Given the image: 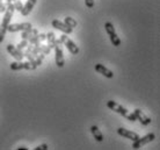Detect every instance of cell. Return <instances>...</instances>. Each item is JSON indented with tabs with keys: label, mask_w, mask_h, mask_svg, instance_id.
<instances>
[{
	"label": "cell",
	"mask_w": 160,
	"mask_h": 150,
	"mask_svg": "<svg viewBox=\"0 0 160 150\" xmlns=\"http://www.w3.org/2000/svg\"><path fill=\"white\" fill-rule=\"evenodd\" d=\"M91 132H92L93 136H94V138H95L98 142H102L103 141V134L101 133V130L96 126L91 127Z\"/></svg>",
	"instance_id": "2e32d148"
},
{
	"label": "cell",
	"mask_w": 160,
	"mask_h": 150,
	"mask_svg": "<svg viewBox=\"0 0 160 150\" xmlns=\"http://www.w3.org/2000/svg\"><path fill=\"white\" fill-rule=\"evenodd\" d=\"M133 114H135V116H136V120L137 121H139L143 126H148L150 123H151V119L148 118V115H145L143 113V111H140L139 108H137V110L133 111Z\"/></svg>",
	"instance_id": "30bf717a"
},
{
	"label": "cell",
	"mask_w": 160,
	"mask_h": 150,
	"mask_svg": "<svg viewBox=\"0 0 160 150\" xmlns=\"http://www.w3.org/2000/svg\"><path fill=\"white\" fill-rule=\"evenodd\" d=\"M14 11H15V8H14V5L13 3H6V11H5V16L4 19H2V22L0 24V43L4 41L5 39V35H6V33H7V27L8 24L11 23V19H12L13 14H14Z\"/></svg>",
	"instance_id": "6da1fadb"
},
{
	"label": "cell",
	"mask_w": 160,
	"mask_h": 150,
	"mask_svg": "<svg viewBox=\"0 0 160 150\" xmlns=\"http://www.w3.org/2000/svg\"><path fill=\"white\" fill-rule=\"evenodd\" d=\"M107 106H108V108H110V110L114 111V112H116V113L121 114V115L124 116V118H125V115L129 113L128 110H127L125 107H123V106L120 105V104H117V102L112 101V100L107 101Z\"/></svg>",
	"instance_id": "ba28073f"
},
{
	"label": "cell",
	"mask_w": 160,
	"mask_h": 150,
	"mask_svg": "<svg viewBox=\"0 0 160 150\" xmlns=\"http://www.w3.org/2000/svg\"><path fill=\"white\" fill-rule=\"evenodd\" d=\"M154 138H156V135L153 134V133H150V134L145 135L144 137H138L136 141H133L132 148H133V149H139V148H142V147L145 146V144L152 142Z\"/></svg>",
	"instance_id": "8992f818"
},
{
	"label": "cell",
	"mask_w": 160,
	"mask_h": 150,
	"mask_svg": "<svg viewBox=\"0 0 160 150\" xmlns=\"http://www.w3.org/2000/svg\"><path fill=\"white\" fill-rule=\"evenodd\" d=\"M7 51L11 54L14 58H15L16 61H22V59H23V51L20 50V49H18L16 47H14V45L8 44L7 45Z\"/></svg>",
	"instance_id": "7c38bea8"
},
{
	"label": "cell",
	"mask_w": 160,
	"mask_h": 150,
	"mask_svg": "<svg viewBox=\"0 0 160 150\" xmlns=\"http://www.w3.org/2000/svg\"><path fill=\"white\" fill-rule=\"evenodd\" d=\"M6 3H11V0H6Z\"/></svg>",
	"instance_id": "83f0119b"
},
{
	"label": "cell",
	"mask_w": 160,
	"mask_h": 150,
	"mask_svg": "<svg viewBox=\"0 0 160 150\" xmlns=\"http://www.w3.org/2000/svg\"><path fill=\"white\" fill-rule=\"evenodd\" d=\"M14 8H15V11H19L20 12L22 7H23V4L21 3V0H14Z\"/></svg>",
	"instance_id": "7402d4cb"
},
{
	"label": "cell",
	"mask_w": 160,
	"mask_h": 150,
	"mask_svg": "<svg viewBox=\"0 0 160 150\" xmlns=\"http://www.w3.org/2000/svg\"><path fill=\"white\" fill-rule=\"evenodd\" d=\"M38 34V30L37 29H34V28H30V29H26V30H22L21 33V37H22V40H30L32 36H35Z\"/></svg>",
	"instance_id": "9a60e30c"
},
{
	"label": "cell",
	"mask_w": 160,
	"mask_h": 150,
	"mask_svg": "<svg viewBox=\"0 0 160 150\" xmlns=\"http://www.w3.org/2000/svg\"><path fill=\"white\" fill-rule=\"evenodd\" d=\"M32 27V24L30 22H22V23H9L7 27V30L11 33H16V32H22L26 29H30Z\"/></svg>",
	"instance_id": "52a82bcc"
},
{
	"label": "cell",
	"mask_w": 160,
	"mask_h": 150,
	"mask_svg": "<svg viewBox=\"0 0 160 150\" xmlns=\"http://www.w3.org/2000/svg\"><path fill=\"white\" fill-rule=\"evenodd\" d=\"M28 45H29V41L28 40H22L20 43L18 44V47H16V48L20 49V50H23V49H26Z\"/></svg>",
	"instance_id": "44dd1931"
},
{
	"label": "cell",
	"mask_w": 160,
	"mask_h": 150,
	"mask_svg": "<svg viewBox=\"0 0 160 150\" xmlns=\"http://www.w3.org/2000/svg\"><path fill=\"white\" fill-rule=\"evenodd\" d=\"M11 1H14V0H11Z\"/></svg>",
	"instance_id": "f1b7e54d"
},
{
	"label": "cell",
	"mask_w": 160,
	"mask_h": 150,
	"mask_svg": "<svg viewBox=\"0 0 160 150\" xmlns=\"http://www.w3.org/2000/svg\"><path fill=\"white\" fill-rule=\"evenodd\" d=\"M117 133H118V135H121L122 137H125V138L131 140L132 142H133V141H136L137 138L139 137V135L137 134V133H135V132H131V130L125 129V128H122V127H120V128L117 129Z\"/></svg>",
	"instance_id": "8fae6325"
},
{
	"label": "cell",
	"mask_w": 160,
	"mask_h": 150,
	"mask_svg": "<svg viewBox=\"0 0 160 150\" xmlns=\"http://www.w3.org/2000/svg\"><path fill=\"white\" fill-rule=\"evenodd\" d=\"M36 3H37V0H28V1L26 3V5L22 7V9L20 11L21 14H22L23 16L29 15V13L32 11V8H34V6L36 5Z\"/></svg>",
	"instance_id": "5bb4252c"
},
{
	"label": "cell",
	"mask_w": 160,
	"mask_h": 150,
	"mask_svg": "<svg viewBox=\"0 0 160 150\" xmlns=\"http://www.w3.org/2000/svg\"><path fill=\"white\" fill-rule=\"evenodd\" d=\"M125 118L128 119L129 121H131V122H133V121H137L136 120V116H135V114L133 113H131V114H127V115H125Z\"/></svg>",
	"instance_id": "603a6c76"
},
{
	"label": "cell",
	"mask_w": 160,
	"mask_h": 150,
	"mask_svg": "<svg viewBox=\"0 0 160 150\" xmlns=\"http://www.w3.org/2000/svg\"><path fill=\"white\" fill-rule=\"evenodd\" d=\"M85 4H86L87 8H93L94 7V0H85Z\"/></svg>",
	"instance_id": "cb8c5ba5"
},
{
	"label": "cell",
	"mask_w": 160,
	"mask_h": 150,
	"mask_svg": "<svg viewBox=\"0 0 160 150\" xmlns=\"http://www.w3.org/2000/svg\"><path fill=\"white\" fill-rule=\"evenodd\" d=\"M95 71H96V72L101 73V75H103L104 77L109 78V79L114 77V73H112V71H110L109 69H107L103 64H96L95 65Z\"/></svg>",
	"instance_id": "4fadbf2b"
},
{
	"label": "cell",
	"mask_w": 160,
	"mask_h": 150,
	"mask_svg": "<svg viewBox=\"0 0 160 150\" xmlns=\"http://www.w3.org/2000/svg\"><path fill=\"white\" fill-rule=\"evenodd\" d=\"M104 29H106V32L107 34L109 35V39H110V42L112 43L114 47H120L121 43H122V41L118 36H117L116 32H115V28H114V26H112V22H106L104 23Z\"/></svg>",
	"instance_id": "3957f363"
},
{
	"label": "cell",
	"mask_w": 160,
	"mask_h": 150,
	"mask_svg": "<svg viewBox=\"0 0 160 150\" xmlns=\"http://www.w3.org/2000/svg\"><path fill=\"white\" fill-rule=\"evenodd\" d=\"M34 47H35L37 53H41L43 54V55H50V53H51V49L49 48L48 45H44L42 43L40 45H34Z\"/></svg>",
	"instance_id": "ac0fdd59"
},
{
	"label": "cell",
	"mask_w": 160,
	"mask_h": 150,
	"mask_svg": "<svg viewBox=\"0 0 160 150\" xmlns=\"http://www.w3.org/2000/svg\"><path fill=\"white\" fill-rule=\"evenodd\" d=\"M63 43L60 42V40H57L56 39V44H55V61H56V64L58 68H63L65 64V59H64V53H63Z\"/></svg>",
	"instance_id": "7a4b0ae2"
},
{
	"label": "cell",
	"mask_w": 160,
	"mask_h": 150,
	"mask_svg": "<svg viewBox=\"0 0 160 150\" xmlns=\"http://www.w3.org/2000/svg\"><path fill=\"white\" fill-rule=\"evenodd\" d=\"M51 24H52V27H53V28L58 29V30L63 32L64 34H71V33L73 32V28L68 27L65 22H62V21H59V20H52Z\"/></svg>",
	"instance_id": "9c48e42d"
},
{
	"label": "cell",
	"mask_w": 160,
	"mask_h": 150,
	"mask_svg": "<svg viewBox=\"0 0 160 150\" xmlns=\"http://www.w3.org/2000/svg\"><path fill=\"white\" fill-rule=\"evenodd\" d=\"M60 42L63 43V45H65L68 50L70 53L72 54V55H78L79 54V47L73 42L71 39H68V36H66V34H63V35H60Z\"/></svg>",
	"instance_id": "5b68a950"
},
{
	"label": "cell",
	"mask_w": 160,
	"mask_h": 150,
	"mask_svg": "<svg viewBox=\"0 0 160 150\" xmlns=\"http://www.w3.org/2000/svg\"><path fill=\"white\" fill-rule=\"evenodd\" d=\"M47 149H48V144H45V143L41 144V146H37L35 148V150H47Z\"/></svg>",
	"instance_id": "d4e9b609"
},
{
	"label": "cell",
	"mask_w": 160,
	"mask_h": 150,
	"mask_svg": "<svg viewBox=\"0 0 160 150\" xmlns=\"http://www.w3.org/2000/svg\"><path fill=\"white\" fill-rule=\"evenodd\" d=\"M45 35H47V40H48V47L50 49H53L55 48V44H56V36H55V34L50 32L48 34H45Z\"/></svg>",
	"instance_id": "e0dca14e"
},
{
	"label": "cell",
	"mask_w": 160,
	"mask_h": 150,
	"mask_svg": "<svg viewBox=\"0 0 160 150\" xmlns=\"http://www.w3.org/2000/svg\"><path fill=\"white\" fill-rule=\"evenodd\" d=\"M24 69V62L18 61L11 63V70L13 71H18V70H23Z\"/></svg>",
	"instance_id": "d6986e66"
},
{
	"label": "cell",
	"mask_w": 160,
	"mask_h": 150,
	"mask_svg": "<svg viewBox=\"0 0 160 150\" xmlns=\"http://www.w3.org/2000/svg\"><path fill=\"white\" fill-rule=\"evenodd\" d=\"M64 22L68 24V27H71V28H76L77 26H78L77 21L74 20L73 18H71V16H66V18L64 19Z\"/></svg>",
	"instance_id": "ffe728a7"
},
{
	"label": "cell",
	"mask_w": 160,
	"mask_h": 150,
	"mask_svg": "<svg viewBox=\"0 0 160 150\" xmlns=\"http://www.w3.org/2000/svg\"><path fill=\"white\" fill-rule=\"evenodd\" d=\"M23 51V57H26L27 59H28L30 63H32V64L35 65V66H38V65L42 64V62L44 61V57H45V55H43V54H32L30 53L29 50H27V49H23L22 50Z\"/></svg>",
	"instance_id": "277c9868"
},
{
	"label": "cell",
	"mask_w": 160,
	"mask_h": 150,
	"mask_svg": "<svg viewBox=\"0 0 160 150\" xmlns=\"http://www.w3.org/2000/svg\"><path fill=\"white\" fill-rule=\"evenodd\" d=\"M19 150H27L28 148H26V147H20V148H18Z\"/></svg>",
	"instance_id": "4316f807"
},
{
	"label": "cell",
	"mask_w": 160,
	"mask_h": 150,
	"mask_svg": "<svg viewBox=\"0 0 160 150\" xmlns=\"http://www.w3.org/2000/svg\"><path fill=\"white\" fill-rule=\"evenodd\" d=\"M6 11V4L2 3V0H0V13H5Z\"/></svg>",
	"instance_id": "484cf974"
}]
</instances>
